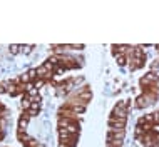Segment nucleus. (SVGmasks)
<instances>
[{
  "mask_svg": "<svg viewBox=\"0 0 159 147\" xmlns=\"http://www.w3.org/2000/svg\"><path fill=\"white\" fill-rule=\"evenodd\" d=\"M2 129H3V124H2V120H0V134H3V132H2Z\"/></svg>",
  "mask_w": 159,
  "mask_h": 147,
  "instance_id": "f3484780",
  "label": "nucleus"
},
{
  "mask_svg": "<svg viewBox=\"0 0 159 147\" xmlns=\"http://www.w3.org/2000/svg\"><path fill=\"white\" fill-rule=\"evenodd\" d=\"M47 84V82L45 80H42V79H37L35 82H34V87H35V89H39V90H40L42 87H44V85Z\"/></svg>",
  "mask_w": 159,
  "mask_h": 147,
  "instance_id": "ddd939ff",
  "label": "nucleus"
},
{
  "mask_svg": "<svg viewBox=\"0 0 159 147\" xmlns=\"http://www.w3.org/2000/svg\"><path fill=\"white\" fill-rule=\"evenodd\" d=\"M29 74V77H30V82H35L39 79V75H37V69H30V70H27Z\"/></svg>",
  "mask_w": 159,
  "mask_h": 147,
  "instance_id": "f8f14e48",
  "label": "nucleus"
},
{
  "mask_svg": "<svg viewBox=\"0 0 159 147\" xmlns=\"http://www.w3.org/2000/svg\"><path fill=\"white\" fill-rule=\"evenodd\" d=\"M42 109V104H40V100H32V104H30V109H29L27 112L30 114V117H35V115H39V110Z\"/></svg>",
  "mask_w": 159,
  "mask_h": 147,
  "instance_id": "39448f33",
  "label": "nucleus"
},
{
  "mask_svg": "<svg viewBox=\"0 0 159 147\" xmlns=\"http://www.w3.org/2000/svg\"><path fill=\"white\" fill-rule=\"evenodd\" d=\"M17 139L22 142L24 145H27V142L30 140L32 137H29V134H27V132H20V131H19V132H17Z\"/></svg>",
  "mask_w": 159,
  "mask_h": 147,
  "instance_id": "6e6552de",
  "label": "nucleus"
},
{
  "mask_svg": "<svg viewBox=\"0 0 159 147\" xmlns=\"http://www.w3.org/2000/svg\"><path fill=\"white\" fill-rule=\"evenodd\" d=\"M127 107H129V100H121L114 105L111 115L112 117H119V119H127Z\"/></svg>",
  "mask_w": 159,
  "mask_h": 147,
  "instance_id": "f03ea898",
  "label": "nucleus"
},
{
  "mask_svg": "<svg viewBox=\"0 0 159 147\" xmlns=\"http://www.w3.org/2000/svg\"><path fill=\"white\" fill-rule=\"evenodd\" d=\"M144 134H146V131H144L143 127H141V125H136V127H134V137H136L137 140H139L141 137L144 136Z\"/></svg>",
  "mask_w": 159,
  "mask_h": 147,
  "instance_id": "1a4fd4ad",
  "label": "nucleus"
},
{
  "mask_svg": "<svg viewBox=\"0 0 159 147\" xmlns=\"http://www.w3.org/2000/svg\"><path fill=\"white\" fill-rule=\"evenodd\" d=\"M152 117H154V125H159V110H157V112H154Z\"/></svg>",
  "mask_w": 159,
  "mask_h": 147,
  "instance_id": "2eb2a0df",
  "label": "nucleus"
},
{
  "mask_svg": "<svg viewBox=\"0 0 159 147\" xmlns=\"http://www.w3.org/2000/svg\"><path fill=\"white\" fill-rule=\"evenodd\" d=\"M156 100H157V97L154 96L152 92H148V90H146V92H143L139 97L136 99L134 105L137 107V109H146V107L152 105V104L156 102Z\"/></svg>",
  "mask_w": 159,
  "mask_h": 147,
  "instance_id": "f257e3e1",
  "label": "nucleus"
},
{
  "mask_svg": "<svg viewBox=\"0 0 159 147\" xmlns=\"http://www.w3.org/2000/svg\"><path fill=\"white\" fill-rule=\"evenodd\" d=\"M8 52H10L12 55H17L20 52V45L19 44H12V45H8Z\"/></svg>",
  "mask_w": 159,
  "mask_h": 147,
  "instance_id": "9d476101",
  "label": "nucleus"
},
{
  "mask_svg": "<svg viewBox=\"0 0 159 147\" xmlns=\"http://www.w3.org/2000/svg\"><path fill=\"white\" fill-rule=\"evenodd\" d=\"M124 136H126V129H122V131H114V129H107V140H109V139L124 140Z\"/></svg>",
  "mask_w": 159,
  "mask_h": 147,
  "instance_id": "20e7f679",
  "label": "nucleus"
},
{
  "mask_svg": "<svg viewBox=\"0 0 159 147\" xmlns=\"http://www.w3.org/2000/svg\"><path fill=\"white\" fill-rule=\"evenodd\" d=\"M85 45H82V44H72V45H69V49H74V50H82Z\"/></svg>",
  "mask_w": 159,
  "mask_h": 147,
  "instance_id": "4468645a",
  "label": "nucleus"
},
{
  "mask_svg": "<svg viewBox=\"0 0 159 147\" xmlns=\"http://www.w3.org/2000/svg\"><path fill=\"white\" fill-rule=\"evenodd\" d=\"M114 59H116V62H117L121 67L127 65V57L124 54H114Z\"/></svg>",
  "mask_w": 159,
  "mask_h": 147,
  "instance_id": "0eeeda50",
  "label": "nucleus"
},
{
  "mask_svg": "<svg viewBox=\"0 0 159 147\" xmlns=\"http://www.w3.org/2000/svg\"><path fill=\"white\" fill-rule=\"evenodd\" d=\"M109 127L107 129H114V131H122L124 127H126V122L127 119H119V117H112V115H109Z\"/></svg>",
  "mask_w": 159,
  "mask_h": 147,
  "instance_id": "7ed1b4c3",
  "label": "nucleus"
},
{
  "mask_svg": "<svg viewBox=\"0 0 159 147\" xmlns=\"http://www.w3.org/2000/svg\"><path fill=\"white\" fill-rule=\"evenodd\" d=\"M20 104H22V109L24 110H29V109H30V104H32V97L29 96V94H24V96H22V102H20Z\"/></svg>",
  "mask_w": 159,
  "mask_h": 147,
  "instance_id": "423d86ee",
  "label": "nucleus"
},
{
  "mask_svg": "<svg viewBox=\"0 0 159 147\" xmlns=\"http://www.w3.org/2000/svg\"><path fill=\"white\" fill-rule=\"evenodd\" d=\"M59 147H74V145H69V144H61V142H59Z\"/></svg>",
  "mask_w": 159,
  "mask_h": 147,
  "instance_id": "dca6fc26",
  "label": "nucleus"
},
{
  "mask_svg": "<svg viewBox=\"0 0 159 147\" xmlns=\"http://www.w3.org/2000/svg\"><path fill=\"white\" fill-rule=\"evenodd\" d=\"M3 110V107H2V104H0V112H2Z\"/></svg>",
  "mask_w": 159,
  "mask_h": 147,
  "instance_id": "a211bd4d",
  "label": "nucleus"
},
{
  "mask_svg": "<svg viewBox=\"0 0 159 147\" xmlns=\"http://www.w3.org/2000/svg\"><path fill=\"white\" fill-rule=\"evenodd\" d=\"M32 50H34V45H27V44L20 45V52H22V54H25V55H29Z\"/></svg>",
  "mask_w": 159,
  "mask_h": 147,
  "instance_id": "9b49d317",
  "label": "nucleus"
}]
</instances>
